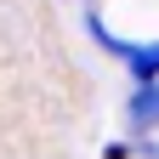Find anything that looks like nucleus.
<instances>
[{"label": "nucleus", "instance_id": "1", "mask_svg": "<svg viewBox=\"0 0 159 159\" xmlns=\"http://www.w3.org/2000/svg\"><path fill=\"white\" fill-rule=\"evenodd\" d=\"M114 51L131 63L136 85H159V40H153V46H125V40H114Z\"/></svg>", "mask_w": 159, "mask_h": 159}]
</instances>
